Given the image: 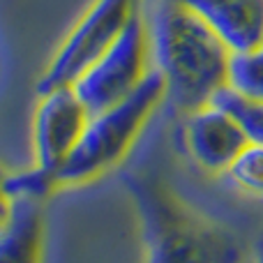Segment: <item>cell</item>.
I'll use <instances>...</instances> for the list:
<instances>
[{"label":"cell","mask_w":263,"mask_h":263,"mask_svg":"<svg viewBox=\"0 0 263 263\" xmlns=\"http://www.w3.org/2000/svg\"><path fill=\"white\" fill-rule=\"evenodd\" d=\"M125 187L141 224L148 263H245L247 247L229 224L194 208L155 171L139 168Z\"/></svg>","instance_id":"obj_1"},{"label":"cell","mask_w":263,"mask_h":263,"mask_svg":"<svg viewBox=\"0 0 263 263\" xmlns=\"http://www.w3.org/2000/svg\"><path fill=\"white\" fill-rule=\"evenodd\" d=\"M148 28L153 69L164 79L166 102L178 114L210 104L229 86L233 51L196 14L159 0Z\"/></svg>","instance_id":"obj_2"},{"label":"cell","mask_w":263,"mask_h":263,"mask_svg":"<svg viewBox=\"0 0 263 263\" xmlns=\"http://www.w3.org/2000/svg\"><path fill=\"white\" fill-rule=\"evenodd\" d=\"M162 102H166L164 79L159 72L150 69L141 86L125 100L90 114L77 148L55 173L58 187L83 185L118 166L134 148L136 139Z\"/></svg>","instance_id":"obj_3"},{"label":"cell","mask_w":263,"mask_h":263,"mask_svg":"<svg viewBox=\"0 0 263 263\" xmlns=\"http://www.w3.org/2000/svg\"><path fill=\"white\" fill-rule=\"evenodd\" d=\"M139 14L141 0H92L49 60L37 81V92L74 86V81L123 35Z\"/></svg>","instance_id":"obj_4"},{"label":"cell","mask_w":263,"mask_h":263,"mask_svg":"<svg viewBox=\"0 0 263 263\" xmlns=\"http://www.w3.org/2000/svg\"><path fill=\"white\" fill-rule=\"evenodd\" d=\"M150 28L136 16L125 32L74 81L79 100L90 114L125 100L150 74Z\"/></svg>","instance_id":"obj_5"},{"label":"cell","mask_w":263,"mask_h":263,"mask_svg":"<svg viewBox=\"0 0 263 263\" xmlns=\"http://www.w3.org/2000/svg\"><path fill=\"white\" fill-rule=\"evenodd\" d=\"M40 102L32 114V155L35 166L42 171L55 173L60 171L72 150L77 148L90 111L79 100L72 86L51 88L46 92H37Z\"/></svg>","instance_id":"obj_6"},{"label":"cell","mask_w":263,"mask_h":263,"mask_svg":"<svg viewBox=\"0 0 263 263\" xmlns=\"http://www.w3.org/2000/svg\"><path fill=\"white\" fill-rule=\"evenodd\" d=\"M182 143L201 171L224 176L250 141L229 111L210 102L182 116Z\"/></svg>","instance_id":"obj_7"},{"label":"cell","mask_w":263,"mask_h":263,"mask_svg":"<svg viewBox=\"0 0 263 263\" xmlns=\"http://www.w3.org/2000/svg\"><path fill=\"white\" fill-rule=\"evenodd\" d=\"M190 9L231 51L263 44V0H168Z\"/></svg>","instance_id":"obj_8"},{"label":"cell","mask_w":263,"mask_h":263,"mask_svg":"<svg viewBox=\"0 0 263 263\" xmlns=\"http://www.w3.org/2000/svg\"><path fill=\"white\" fill-rule=\"evenodd\" d=\"M46 222L40 201H16L9 224L0 231V263H42Z\"/></svg>","instance_id":"obj_9"},{"label":"cell","mask_w":263,"mask_h":263,"mask_svg":"<svg viewBox=\"0 0 263 263\" xmlns=\"http://www.w3.org/2000/svg\"><path fill=\"white\" fill-rule=\"evenodd\" d=\"M229 88L247 100L263 102V44L231 53Z\"/></svg>","instance_id":"obj_10"},{"label":"cell","mask_w":263,"mask_h":263,"mask_svg":"<svg viewBox=\"0 0 263 263\" xmlns=\"http://www.w3.org/2000/svg\"><path fill=\"white\" fill-rule=\"evenodd\" d=\"M224 178L236 190L263 199V145L250 141L224 171Z\"/></svg>","instance_id":"obj_11"},{"label":"cell","mask_w":263,"mask_h":263,"mask_svg":"<svg viewBox=\"0 0 263 263\" xmlns=\"http://www.w3.org/2000/svg\"><path fill=\"white\" fill-rule=\"evenodd\" d=\"M213 104L222 106L224 111H229L238 120V125L245 132L247 141L263 145V102L247 100V97L238 95V92H233L227 86L224 90H219L215 95Z\"/></svg>","instance_id":"obj_12"},{"label":"cell","mask_w":263,"mask_h":263,"mask_svg":"<svg viewBox=\"0 0 263 263\" xmlns=\"http://www.w3.org/2000/svg\"><path fill=\"white\" fill-rule=\"evenodd\" d=\"M7 178H9V173L5 171L3 164H0V231L9 224V219H12V215H14V208H16V199L12 196V192H9V187H7Z\"/></svg>","instance_id":"obj_13"},{"label":"cell","mask_w":263,"mask_h":263,"mask_svg":"<svg viewBox=\"0 0 263 263\" xmlns=\"http://www.w3.org/2000/svg\"><path fill=\"white\" fill-rule=\"evenodd\" d=\"M252 263H263V238L259 240V245H256V254H254V261Z\"/></svg>","instance_id":"obj_14"}]
</instances>
